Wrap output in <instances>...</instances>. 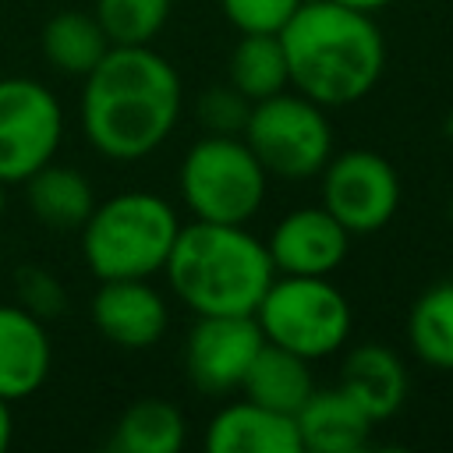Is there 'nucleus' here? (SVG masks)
<instances>
[{"mask_svg":"<svg viewBox=\"0 0 453 453\" xmlns=\"http://www.w3.org/2000/svg\"><path fill=\"white\" fill-rule=\"evenodd\" d=\"M180 74L152 46H110L81 85L85 142L113 159L134 163L156 152L180 120Z\"/></svg>","mask_w":453,"mask_h":453,"instance_id":"nucleus-1","label":"nucleus"},{"mask_svg":"<svg viewBox=\"0 0 453 453\" xmlns=\"http://www.w3.org/2000/svg\"><path fill=\"white\" fill-rule=\"evenodd\" d=\"M290 85L319 106L365 99L386 71V39L372 14L336 0H301L280 28Z\"/></svg>","mask_w":453,"mask_h":453,"instance_id":"nucleus-2","label":"nucleus"},{"mask_svg":"<svg viewBox=\"0 0 453 453\" xmlns=\"http://www.w3.org/2000/svg\"><path fill=\"white\" fill-rule=\"evenodd\" d=\"M170 290L195 315H255L276 280L269 248L244 223L191 219L180 226L163 265Z\"/></svg>","mask_w":453,"mask_h":453,"instance_id":"nucleus-3","label":"nucleus"},{"mask_svg":"<svg viewBox=\"0 0 453 453\" xmlns=\"http://www.w3.org/2000/svg\"><path fill=\"white\" fill-rule=\"evenodd\" d=\"M81 258L96 280H152L180 234L177 209L156 191H117L85 219Z\"/></svg>","mask_w":453,"mask_h":453,"instance_id":"nucleus-4","label":"nucleus"},{"mask_svg":"<svg viewBox=\"0 0 453 453\" xmlns=\"http://www.w3.org/2000/svg\"><path fill=\"white\" fill-rule=\"evenodd\" d=\"M177 188L195 219L248 223L269 188V173L241 134H202L180 159Z\"/></svg>","mask_w":453,"mask_h":453,"instance_id":"nucleus-5","label":"nucleus"},{"mask_svg":"<svg viewBox=\"0 0 453 453\" xmlns=\"http://www.w3.org/2000/svg\"><path fill=\"white\" fill-rule=\"evenodd\" d=\"M262 336L308 361L336 354L354 329L350 301L329 276H287L276 273L255 308Z\"/></svg>","mask_w":453,"mask_h":453,"instance_id":"nucleus-6","label":"nucleus"},{"mask_svg":"<svg viewBox=\"0 0 453 453\" xmlns=\"http://www.w3.org/2000/svg\"><path fill=\"white\" fill-rule=\"evenodd\" d=\"M241 138L258 156L265 173L280 180L319 177L333 156V124L326 117V106L301 96L297 88H283L251 103Z\"/></svg>","mask_w":453,"mask_h":453,"instance_id":"nucleus-7","label":"nucleus"},{"mask_svg":"<svg viewBox=\"0 0 453 453\" xmlns=\"http://www.w3.org/2000/svg\"><path fill=\"white\" fill-rule=\"evenodd\" d=\"M64 138V106L39 78H0V180L21 184L46 166Z\"/></svg>","mask_w":453,"mask_h":453,"instance_id":"nucleus-8","label":"nucleus"},{"mask_svg":"<svg viewBox=\"0 0 453 453\" xmlns=\"http://www.w3.org/2000/svg\"><path fill=\"white\" fill-rule=\"evenodd\" d=\"M322 205L350 237L379 234L400 209L396 166L372 149H347L322 166Z\"/></svg>","mask_w":453,"mask_h":453,"instance_id":"nucleus-9","label":"nucleus"},{"mask_svg":"<svg viewBox=\"0 0 453 453\" xmlns=\"http://www.w3.org/2000/svg\"><path fill=\"white\" fill-rule=\"evenodd\" d=\"M262 343L255 315H195L184 340V372L198 393H234Z\"/></svg>","mask_w":453,"mask_h":453,"instance_id":"nucleus-10","label":"nucleus"},{"mask_svg":"<svg viewBox=\"0 0 453 453\" xmlns=\"http://www.w3.org/2000/svg\"><path fill=\"white\" fill-rule=\"evenodd\" d=\"M265 248H269V258H273L276 273L333 276L343 265L347 251H350V234L319 202V205L290 209L283 219H276Z\"/></svg>","mask_w":453,"mask_h":453,"instance_id":"nucleus-11","label":"nucleus"},{"mask_svg":"<svg viewBox=\"0 0 453 453\" xmlns=\"http://www.w3.org/2000/svg\"><path fill=\"white\" fill-rule=\"evenodd\" d=\"M88 315L92 326L124 350L156 347L170 326V308L149 280H99Z\"/></svg>","mask_w":453,"mask_h":453,"instance_id":"nucleus-12","label":"nucleus"},{"mask_svg":"<svg viewBox=\"0 0 453 453\" xmlns=\"http://www.w3.org/2000/svg\"><path fill=\"white\" fill-rule=\"evenodd\" d=\"M53 368L46 322L21 304H0V396L18 403L42 389Z\"/></svg>","mask_w":453,"mask_h":453,"instance_id":"nucleus-13","label":"nucleus"},{"mask_svg":"<svg viewBox=\"0 0 453 453\" xmlns=\"http://www.w3.org/2000/svg\"><path fill=\"white\" fill-rule=\"evenodd\" d=\"M209 453H301L294 414L262 407L255 400H234L205 425Z\"/></svg>","mask_w":453,"mask_h":453,"instance_id":"nucleus-14","label":"nucleus"},{"mask_svg":"<svg viewBox=\"0 0 453 453\" xmlns=\"http://www.w3.org/2000/svg\"><path fill=\"white\" fill-rule=\"evenodd\" d=\"M340 389L379 425L407 403L411 375L396 350L382 343H357L340 365Z\"/></svg>","mask_w":453,"mask_h":453,"instance_id":"nucleus-15","label":"nucleus"},{"mask_svg":"<svg viewBox=\"0 0 453 453\" xmlns=\"http://www.w3.org/2000/svg\"><path fill=\"white\" fill-rule=\"evenodd\" d=\"M301 453H357L368 446L375 421L340 389H311L294 414Z\"/></svg>","mask_w":453,"mask_h":453,"instance_id":"nucleus-16","label":"nucleus"},{"mask_svg":"<svg viewBox=\"0 0 453 453\" xmlns=\"http://www.w3.org/2000/svg\"><path fill=\"white\" fill-rule=\"evenodd\" d=\"M21 184H25L28 212L53 234L81 230L99 202L92 180L78 166H64L53 159L46 166H39L32 177H25Z\"/></svg>","mask_w":453,"mask_h":453,"instance_id":"nucleus-17","label":"nucleus"},{"mask_svg":"<svg viewBox=\"0 0 453 453\" xmlns=\"http://www.w3.org/2000/svg\"><path fill=\"white\" fill-rule=\"evenodd\" d=\"M241 389H244L248 400H255L262 407H273V411H283V414H297L301 403L315 389L311 361L265 340L258 347L255 361L248 365Z\"/></svg>","mask_w":453,"mask_h":453,"instance_id":"nucleus-18","label":"nucleus"},{"mask_svg":"<svg viewBox=\"0 0 453 453\" xmlns=\"http://www.w3.org/2000/svg\"><path fill=\"white\" fill-rule=\"evenodd\" d=\"M39 46H42V57L50 67H57L60 74L85 78L113 42L106 39V32L92 11H57L42 25Z\"/></svg>","mask_w":453,"mask_h":453,"instance_id":"nucleus-19","label":"nucleus"},{"mask_svg":"<svg viewBox=\"0 0 453 453\" xmlns=\"http://www.w3.org/2000/svg\"><path fill=\"white\" fill-rule=\"evenodd\" d=\"M226 81L251 103L290 88L280 32H237V42L226 60Z\"/></svg>","mask_w":453,"mask_h":453,"instance_id":"nucleus-20","label":"nucleus"},{"mask_svg":"<svg viewBox=\"0 0 453 453\" xmlns=\"http://www.w3.org/2000/svg\"><path fill=\"white\" fill-rule=\"evenodd\" d=\"M188 439V421L177 403L145 396L134 400L113 425V453H177Z\"/></svg>","mask_w":453,"mask_h":453,"instance_id":"nucleus-21","label":"nucleus"},{"mask_svg":"<svg viewBox=\"0 0 453 453\" xmlns=\"http://www.w3.org/2000/svg\"><path fill=\"white\" fill-rule=\"evenodd\" d=\"M407 340L421 365L453 372V280H439L418 294L407 311Z\"/></svg>","mask_w":453,"mask_h":453,"instance_id":"nucleus-22","label":"nucleus"},{"mask_svg":"<svg viewBox=\"0 0 453 453\" xmlns=\"http://www.w3.org/2000/svg\"><path fill=\"white\" fill-rule=\"evenodd\" d=\"M170 7L173 0H96L92 14L113 46H152L170 21Z\"/></svg>","mask_w":453,"mask_h":453,"instance_id":"nucleus-23","label":"nucleus"},{"mask_svg":"<svg viewBox=\"0 0 453 453\" xmlns=\"http://www.w3.org/2000/svg\"><path fill=\"white\" fill-rule=\"evenodd\" d=\"M14 294H18V304L42 322H53L67 311V287L46 265H35V262L18 265L14 269Z\"/></svg>","mask_w":453,"mask_h":453,"instance_id":"nucleus-24","label":"nucleus"},{"mask_svg":"<svg viewBox=\"0 0 453 453\" xmlns=\"http://www.w3.org/2000/svg\"><path fill=\"white\" fill-rule=\"evenodd\" d=\"M251 113V99H244L230 81L205 88L195 103V120L205 127V134H241Z\"/></svg>","mask_w":453,"mask_h":453,"instance_id":"nucleus-25","label":"nucleus"},{"mask_svg":"<svg viewBox=\"0 0 453 453\" xmlns=\"http://www.w3.org/2000/svg\"><path fill=\"white\" fill-rule=\"evenodd\" d=\"M219 7L237 32H280L301 0H219Z\"/></svg>","mask_w":453,"mask_h":453,"instance_id":"nucleus-26","label":"nucleus"},{"mask_svg":"<svg viewBox=\"0 0 453 453\" xmlns=\"http://www.w3.org/2000/svg\"><path fill=\"white\" fill-rule=\"evenodd\" d=\"M14 439V414H11V400L0 396V453L11 446Z\"/></svg>","mask_w":453,"mask_h":453,"instance_id":"nucleus-27","label":"nucleus"},{"mask_svg":"<svg viewBox=\"0 0 453 453\" xmlns=\"http://www.w3.org/2000/svg\"><path fill=\"white\" fill-rule=\"evenodd\" d=\"M336 4H343V7H354V11H365V14H375V11L389 7L393 0H336Z\"/></svg>","mask_w":453,"mask_h":453,"instance_id":"nucleus-28","label":"nucleus"},{"mask_svg":"<svg viewBox=\"0 0 453 453\" xmlns=\"http://www.w3.org/2000/svg\"><path fill=\"white\" fill-rule=\"evenodd\" d=\"M4 188H7V184L0 180V219H4V209H7V198H4Z\"/></svg>","mask_w":453,"mask_h":453,"instance_id":"nucleus-29","label":"nucleus"},{"mask_svg":"<svg viewBox=\"0 0 453 453\" xmlns=\"http://www.w3.org/2000/svg\"><path fill=\"white\" fill-rule=\"evenodd\" d=\"M442 127H446V134H449V138H453V113H449V117H446V124H442Z\"/></svg>","mask_w":453,"mask_h":453,"instance_id":"nucleus-30","label":"nucleus"},{"mask_svg":"<svg viewBox=\"0 0 453 453\" xmlns=\"http://www.w3.org/2000/svg\"><path fill=\"white\" fill-rule=\"evenodd\" d=\"M449 219H453V202H449Z\"/></svg>","mask_w":453,"mask_h":453,"instance_id":"nucleus-31","label":"nucleus"}]
</instances>
